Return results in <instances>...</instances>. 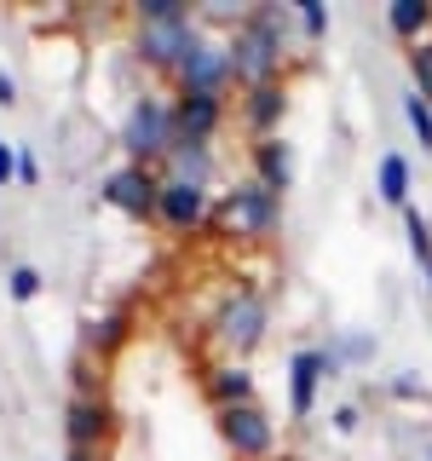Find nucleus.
I'll list each match as a JSON object with an SVG mask.
<instances>
[{
	"instance_id": "nucleus-1",
	"label": "nucleus",
	"mask_w": 432,
	"mask_h": 461,
	"mask_svg": "<svg viewBox=\"0 0 432 461\" xmlns=\"http://www.w3.org/2000/svg\"><path fill=\"white\" fill-rule=\"evenodd\" d=\"M283 18H294V6L259 0V6H248V18H242V23L225 35L230 76H237L242 86L283 81V64H288V35H283Z\"/></svg>"
},
{
	"instance_id": "nucleus-2",
	"label": "nucleus",
	"mask_w": 432,
	"mask_h": 461,
	"mask_svg": "<svg viewBox=\"0 0 432 461\" xmlns=\"http://www.w3.org/2000/svg\"><path fill=\"white\" fill-rule=\"evenodd\" d=\"M133 23H139L133 52L150 69H162V76H179V64L196 47V6H184V0H144L133 12Z\"/></svg>"
},
{
	"instance_id": "nucleus-3",
	"label": "nucleus",
	"mask_w": 432,
	"mask_h": 461,
	"mask_svg": "<svg viewBox=\"0 0 432 461\" xmlns=\"http://www.w3.org/2000/svg\"><path fill=\"white\" fill-rule=\"evenodd\" d=\"M173 144H179V122H173V104L156 93H139L133 104H127V122H122V150L133 167H156L173 156Z\"/></svg>"
},
{
	"instance_id": "nucleus-4",
	"label": "nucleus",
	"mask_w": 432,
	"mask_h": 461,
	"mask_svg": "<svg viewBox=\"0 0 432 461\" xmlns=\"http://www.w3.org/2000/svg\"><path fill=\"white\" fill-rule=\"evenodd\" d=\"M208 225L225 230V237H271V230L283 225V196H271L266 185L242 179V185H230L225 202L208 213Z\"/></svg>"
},
{
	"instance_id": "nucleus-5",
	"label": "nucleus",
	"mask_w": 432,
	"mask_h": 461,
	"mask_svg": "<svg viewBox=\"0 0 432 461\" xmlns=\"http://www.w3.org/2000/svg\"><path fill=\"white\" fill-rule=\"evenodd\" d=\"M266 329H271V306L254 294V288L225 294L220 312H213V335H220V346H225V352H237V357H248L254 346L266 340Z\"/></svg>"
},
{
	"instance_id": "nucleus-6",
	"label": "nucleus",
	"mask_w": 432,
	"mask_h": 461,
	"mask_svg": "<svg viewBox=\"0 0 432 461\" xmlns=\"http://www.w3.org/2000/svg\"><path fill=\"white\" fill-rule=\"evenodd\" d=\"M162 185H167V173H156V167H115L104 173V185H98V196L110 202V208H122L127 220H156V208H162Z\"/></svg>"
},
{
	"instance_id": "nucleus-7",
	"label": "nucleus",
	"mask_w": 432,
	"mask_h": 461,
	"mask_svg": "<svg viewBox=\"0 0 432 461\" xmlns=\"http://www.w3.org/2000/svg\"><path fill=\"white\" fill-rule=\"evenodd\" d=\"M220 438L237 450V461H271V450H277V427H271V415L259 410V398L220 410Z\"/></svg>"
},
{
	"instance_id": "nucleus-8",
	"label": "nucleus",
	"mask_w": 432,
	"mask_h": 461,
	"mask_svg": "<svg viewBox=\"0 0 432 461\" xmlns=\"http://www.w3.org/2000/svg\"><path fill=\"white\" fill-rule=\"evenodd\" d=\"M340 352L335 346H306V352L288 357V415L294 421H306L317 410V386H323V375H340Z\"/></svg>"
},
{
	"instance_id": "nucleus-9",
	"label": "nucleus",
	"mask_w": 432,
	"mask_h": 461,
	"mask_svg": "<svg viewBox=\"0 0 432 461\" xmlns=\"http://www.w3.org/2000/svg\"><path fill=\"white\" fill-rule=\"evenodd\" d=\"M237 81L230 76V58H225V41H208L196 35L191 58L179 64V93H202V98H225V86Z\"/></svg>"
},
{
	"instance_id": "nucleus-10",
	"label": "nucleus",
	"mask_w": 432,
	"mask_h": 461,
	"mask_svg": "<svg viewBox=\"0 0 432 461\" xmlns=\"http://www.w3.org/2000/svg\"><path fill=\"white\" fill-rule=\"evenodd\" d=\"M110 427H115V415H110V403L98 398V393H76V398L64 403L69 450H98V444L110 438Z\"/></svg>"
},
{
	"instance_id": "nucleus-11",
	"label": "nucleus",
	"mask_w": 432,
	"mask_h": 461,
	"mask_svg": "<svg viewBox=\"0 0 432 461\" xmlns=\"http://www.w3.org/2000/svg\"><path fill=\"white\" fill-rule=\"evenodd\" d=\"M283 115H288V86H283V81L242 86V127L254 133V144H259V139H277Z\"/></svg>"
},
{
	"instance_id": "nucleus-12",
	"label": "nucleus",
	"mask_w": 432,
	"mask_h": 461,
	"mask_svg": "<svg viewBox=\"0 0 432 461\" xmlns=\"http://www.w3.org/2000/svg\"><path fill=\"white\" fill-rule=\"evenodd\" d=\"M173 122H179L184 144H213V133H220V122H225V98L179 93V98H173Z\"/></svg>"
},
{
	"instance_id": "nucleus-13",
	"label": "nucleus",
	"mask_w": 432,
	"mask_h": 461,
	"mask_svg": "<svg viewBox=\"0 0 432 461\" xmlns=\"http://www.w3.org/2000/svg\"><path fill=\"white\" fill-rule=\"evenodd\" d=\"M208 191H196V185H162V208H156V220H162L167 230H179V237H184V230H202V225H208Z\"/></svg>"
},
{
	"instance_id": "nucleus-14",
	"label": "nucleus",
	"mask_w": 432,
	"mask_h": 461,
	"mask_svg": "<svg viewBox=\"0 0 432 461\" xmlns=\"http://www.w3.org/2000/svg\"><path fill=\"white\" fill-rule=\"evenodd\" d=\"M254 185H266L271 196H283L294 185V150L283 139H259L254 144Z\"/></svg>"
},
{
	"instance_id": "nucleus-15",
	"label": "nucleus",
	"mask_w": 432,
	"mask_h": 461,
	"mask_svg": "<svg viewBox=\"0 0 432 461\" xmlns=\"http://www.w3.org/2000/svg\"><path fill=\"white\" fill-rule=\"evenodd\" d=\"M167 179L173 185H196V191H208V179H213V144H173V156H167Z\"/></svg>"
},
{
	"instance_id": "nucleus-16",
	"label": "nucleus",
	"mask_w": 432,
	"mask_h": 461,
	"mask_svg": "<svg viewBox=\"0 0 432 461\" xmlns=\"http://www.w3.org/2000/svg\"><path fill=\"white\" fill-rule=\"evenodd\" d=\"M208 398L230 410V403H254V369L248 364H213L208 369Z\"/></svg>"
},
{
	"instance_id": "nucleus-17",
	"label": "nucleus",
	"mask_w": 432,
	"mask_h": 461,
	"mask_svg": "<svg viewBox=\"0 0 432 461\" xmlns=\"http://www.w3.org/2000/svg\"><path fill=\"white\" fill-rule=\"evenodd\" d=\"M127 329H133V312L127 306H110L104 317H98L93 329H86V346H93L98 357H110V352H122V340H127Z\"/></svg>"
},
{
	"instance_id": "nucleus-18",
	"label": "nucleus",
	"mask_w": 432,
	"mask_h": 461,
	"mask_svg": "<svg viewBox=\"0 0 432 461\" xmlns=\"http://www.w3.org/2000/svg\"><path fill=\"white\" fill-rule=\"evenodd\" d=\"M432 23V6L427 0H398V6H386V29H392L398 41H421Z\"/></svg>"
},
{
	"instance_id": "nucleus-19",
	"label": "nucleus",
	"mask_w": 432,
	"mask_h": 461,
	"mask_svg": "<svg viewBox=\"0 0 432 461\" xmlns=\"http://www.w3.org/2000/svg\"><path fill=\"white\" fill-rule=\"evenodd\" d=\"M381 196L386 202H398V208H410V162H403V156L392 150V156H381Z\"/></svg>"
},
{
	"instance_id": "nucleus-20",
	"label": "nucleus",
	"mask_w": 432,
	"mask_h": 461,
	"mask_svg": "<svg viewBox=\"0 0 432 461\" xmlns=\"http://www.w3.org/2000/svg\"><path fill=\"white\" fill-rule=\"evenodd\" d=\"M403 237H410V254L421 259V271L432 266V220L421 208H403Z\"/></svg>"
},
{
	"instance_id": "nucleus-21",
	"label": "nucleus",
	"mask_w": 432,
	"mask_h": 461,
	"mask_svg": "<svg viewBox=\"0 0 432 461\" xmlns=\"http://www.w3.org/2000/svg\"><path fill=\"white\" fill-rule=\"evenodd\" d=\"M294 23H300V35H306V41H323V35H328V6L300 0V6H294Z\"/></svg>"
},
{
	"instance_id": "nucleus-22",
	"label": "nucleus",
	"mask_w": 432,
	"mask_h": 461,
	"mask_svg": "<svg viewBox=\"0 0 432 461\" xmlns=\"http://www.w3.org/2000/svg\"><path fill=\"white\" fill-rule=\"evenodd\" d=\"M403 115H410V127H415V139H421V150H432V104L421 93H410L403 98Z\"/></svg>"
},
{
	"instance_id": "nucleus-23",
	"label": "nucleus",
	"mask_w": 432,
	"mask_h": 461,
	"mask_svg": "<svg viewBox=\"0 0 432 461\" xmlns=\"http://www.w3.org/2000/svg\"><path fill=\"white\" fill-rule=\"evenodd\" d=\"M410 69H415V93L432 104V41H415L410 47Z\"/></svg>"
},
{
	"instance_id": "nucleus-24",
	"label": "nucleus",
	"mask_w": 432,
	"mask_h": 461,
	"mask_svg": "<svg viewBox=\"0 0 432 461\" xmlns=\"http://www.w3.org/2000/svg\"><path fill=\"white\" fill-rule=\"evenodd\" d=\"M6 283H12V300H35L40 294V271L35 266H12Z\"/></svg>"
},
{
	"instance_id": "nucleus-25",
	"label": "nucleus",
	"mask_w": 432,
	"mask_h": 461,
	"mask_svg": "<svg viewBox=\"0 0 432 461\" xmlns=\"http://www.w3.org/2000/svg\"><path fill=\"white\" fill-rule=\"evenodd\" d=\"M335 352H340V364H346V357H352V364H364V357H374V335H346Z\"/></svg>"
},
{
	"instance_id": "nucleus-26",
	"label": "nucleus",
	"mask_w": 432,
	"mask_h": 461,
	"mask_svg": "<svg viewBox=\"0 0 432 461\" xmlns=\"http://www.w3.org/2000/svg\"><path fill=\"white\" fill-rule=\"evenodd\" d=\"M6 185H18V150L0 139V191H6Z\"/></svg>"
},
{
	"instance_id": "nucleus-27",
	"label": "nucleus",
	"mask_w": 432,
	"mask_h": 461,
	"mask_svg": "<svg viewBox=\"0 0 432 461\" xmlns=\"http://www.w3.org/2000/svg\"><path fill=\"white\" fill-rule=\"evenodd\" d=\"M392 398H421V375H415V369L392 375Z\"/></svg>"
},
{
	"instance_id": "nucleus-28",
	"label": "nucleus",
	"mask_w": 432,
	"mask_h": 461,
	"mask_svg": "<svg viewBox=\"0 0 432 461\" xmlns=\"http://www.w3.org/2000/svg\"><path fill=\"white\" fill-rule=\"evenodd\" d=\"M18 185H40V162H35V150H18Z\"/></svg>"
},
{
	"instance_id": "nucleus-29",
	"label": "nucleus",
	"mask_w": 432,
	"mask_h": 461,
	"mask_svg": "<svg viewBox=\"0 0 432 461\" xmlns=\"http://www.w3.org/2000/svg\"><path fill=\"white\" fill-rule=\"evenodd\" d=\"M357 421H364V415H357V403H340V410H335V427L340 432H357Z\"/></svg>"
},
{
	"instance_id": "nucleus-30",
	"label": "nucleus",
	"mask_w": 432,
	"mask_h": 461,
	"mask_svg": "<svg viewBox=\"0 0 432 461\" xmlns=\"http://www.w3.org/2000/svg\"><path fill=\"white\" fill-rule=\"evenodd\" d=\"M12 104H18V81L0 69V110H12Z\"/></svg>"
},
{
	"instance_id": "nucleus-31",
	"label": "nucleus",
	"mask_w": 432,
	"mask_h": 461,
	"mask_svg": "<svg viewBox=\"0 0 432 461\" xmlns=\"http://www.w3.org/2000/svg\"><path fill=\"white\" fill-rule=\"evenodd\" d=\"M64 461H98V450H69Z\"/></svg>"
},
{
	"instance_id": "nucleus-32",
	"label": "nucleus",
	"mask_w": 432,
	"mask_h": 461,
	"mask_svg": "<svg viewBox=\"0 0 432 461\" xmlns=\"http://www.w3.org/2000/svg\"><path fill=\"white\" fill-rule=\"evenodd\" d=\"M271 461H294V456H271Z\"/></svg>"
},
{
	"instance_id": "nucleus-33",
	"label": "nucleus",
	"mask_w": 432,
	"mask_h": 461,
	"mask_svg": "<svg viewBox=\"0 0 432 461\" xmlns=\"http://www.w3.org/2000/svg\"><path fill=\"white\" fill-rule=\"evenodd\" d=\"M427 283H432V266H427Z\"/></svg>"
},
{
	"instance_id": "nucleus-34",
	"label": "nucleus",
	"mask_w": 432,
	"mask_h": 461,
	"mask_svg": "<svg viewBox=\"0 0 432 461\" xmlns=\"http://www.w3.org/2000/svg\"><path fill=\"white\" fill-rule=\"evenodd\" d=\"M427 461H432V450H427Z\"/></svg>"
}]
</instances>
